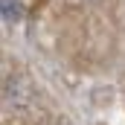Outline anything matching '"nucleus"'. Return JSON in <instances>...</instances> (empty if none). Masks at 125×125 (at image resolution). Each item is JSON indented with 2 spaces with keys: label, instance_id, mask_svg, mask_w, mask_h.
I'll use <instances>...</instances> for the list:
<instances>
[{
  "label": "nucleus",
  "instance_id": "1",
  "mask_svg": "<svg viewBox=\"0 0 125 125\" xmlns=\"http://www.w3.org/2000/svg\"><path fill=\"white\" fill-rule=\"evenodd\" d=\"M55 125H67V122H55Z\"/></svg>",
  "mask_w": 125,
  "mask_h": 125
}]
</instances>
